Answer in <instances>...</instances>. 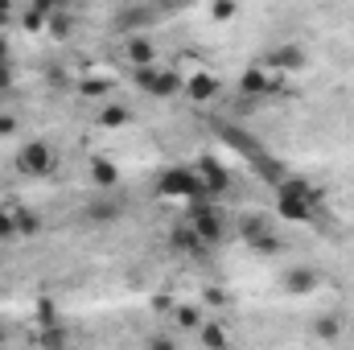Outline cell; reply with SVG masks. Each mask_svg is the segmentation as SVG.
<instances>
[{"instance_id":"cell-9","label":"cell","mask_w":354,"mask_h":350,"mask_svg":"<svg viewBox=\"0 0 354 350\" xmlns=\"http://www.w3.org/2000/svg\"><path fill=\"white\" fill-rule=\"evenodd\" d=\"M313 284H317V276H313V272H305V268L288 272V288H292V293H309Z\"/></svg>"},{"instance_id":"cell-17","label":"cell","mask_w":354,"mask_h":350,"mask_svg":"<svg viewBox=\"0 0 354 350\" xmlns=\"http://www.w3.org/2000/svg\"><path fill=\"white\" fill-rule=\"evenodd\" d=\"M8 132H17V120L12 116H0V136H8Z\"/></svg>"},{"instance_id":"cell-16","label":"cell","mask_w":354,"mask_h":350,"mask_svg":"<svg viewBox=\"0 0 354 350\" xmlns=\"http://www.w3.org/2000/svg\"><path fill=\"white\" fill-rule=\"evenodd\" d=\"M103 83H99V79H87V83H83V95H103Z\"/></svg>"},{"instance_id":"cell-1","label":"cell","mask_w":354,"mask_h":350,"mask_svg":"<svg viewBox=\"0 0 354 350\" xmlns=\"http://www.w3.org/2000/svg\"><path fill=\"white\" fill-rule=\"evenodd\" d=\"M17 169L29 177H46L54 169V149L50 145H41V140H33V145H25L21 153H17Z\"/></svg>"},{"instance_id":"cell-18","label":"cell","mask_w":354,"mask_h":350,"mask_svg":"<svg viewBox=\"0 0 354 350\" xmlns=\"http://www.w3.org/2000/svg\"><path fill=\"white\" fill-rule=\"evenodd\" d=\"M8 83H12V66H0V91H8Z\"/></svg>"},{"instance_id":"cell-5","label":"cell","mask_w":354,"mask_h":350,"mask_svg":"<svg viewBox=\"0 0 354 350\" xmlns=\"http://www.w3.org/2000/svg\"><path fill=\"white\" fill-rule=\"evenodd\" d=\"M128 62L149 66V62H153V42H149V37H132V42H128Z\"/></svg>"},{"instance_id":"cell-21","label":"cell","mask_w":354,"mask_h":350,"mask_svg":"<svg viewBox=\"0 0 354 350\" xmlns=\"http://www.w3.org/2000/svg\"><path fill=\"white\" fill-rule=\"evenodd\" d=\"M0 342H4V330H0Z\"/></svg>"},{"instance_id":"cell-15","label":"cell","mask_w":354,"mask_h":350,"mask_svg":"<svg viewBox=\"0 0 354 350\" xmlns=\"http://www.w3.org/2000/svg\"><path fill=\"white\" fill-rule=\"evenodd\" d=\"M54 33L66 37V33H71V17H54Z\"/></svg>"},{"instance_id":"cell-8","label":"cell","mask_w":354,"mask_h":350,"mask_svg":"<svg viewBox=\"0 0 354 350\" xmlns=\"http://www.w3.org/2000/svg\"><path fill=\"white\" fill-rule=\"evenodd\" d=\"M189 95H194V99H214V95H218V83H214L210 75H198V79L189 83Z\"/></svg>"},{"instance_id":"cell-19","label":"cell","mask_w":354,"mask_h":350,"mask_svg":"<svg viewBox=\"0 0 354 350\" xmlns=\"http://www.w3.org/2000/svg\"><path fill=\"white\" fill-rule=\"evenodd\" d=\"M0 66H12V62H8V42H4V37H0Z\"/></svg>"},{"instance_id":"cell-12","label":"cell","mask_w":354,"mask_h":350,"mask_svg":"<svg viewBox=\"0 0 354 350\" xmlns=\"http://www.w3.org/2000/svg\"><path fill=\"white\" fill-rule=\"evenodd\" d=\"M272 62H280V66H288V71H292V66H301V50L284 46V50H276V54H272Z\"/></svg>"},{"instance_id":"cell-20","label":"cell","mask_w":354,"mask_h":350,"mask_svg":"<svg viewBox=\"0 0 354 350\" xmlns=\"http://www.w3.org/2000/svg\"><path fill=\"white\" fill-rule=\"evenodd\" d=\"M4 12H12V0H0V17H4Z\"/></svg>"},{"instance_id":"cell-11","label":"cell","mask_w":354,"mask_h":350,"mask_svg":"<svg viewBox=\"0 0 354 350\" xmlns=\"http://www.w3.org/2000/svg\"><path fill=\"white\" fill-rule=\"evenodd\" d=\"M99 120H103V128H124V124H128V111H124V107H103Z\"/></svg>"},{"instance_id":"cell-6","label":"cell","mask_w":354,"mask_h":350,"mask_svg":"<svg viewBox=\"0 0 354 350\" xmlns=\"http://www.w3.org/2000/svg\"><path fill=\"white\" fill-rule=\"evenodd\" d=\"M140 25H153V8H124L120 12V29H140Z\"/></svg>"},{"instance_id":"cell-13","label":"cell","mask_w":354,"mask_h":350,"mask_svg":"<svg viewBox=\"0 0 354 350\" xmlns=\"http://www.w3.org/2000/svg\"><path fill=\"white\" fill-rule=\"evenodd\" d=\"M12 235H17V214L0 210V239H12Z\"/></svg>"},{"instance_id":"cell-14","label":"cell","mask_w":354,"mask_h":350,"mask_svg":"<svg viewBox=\"0 0 354 350\" xmlns=\"http://www.w3.org/2000/svg\"><path fill=\"white\" fill-rule=\"evenodd\" d=\"M177 322H181V326H198V313L185 305V309H177Z\"/></svg>"},{"instance_id":"cell-2","label":"cell","mask_w":354,"mask_h":350,"mask_svg":"<svg viewBox=\"0 0 354 350\" xmlns=\"http://www.w3.org/2000/svg\"><path fill=\"white\" fill-rule=\"evenodd\" d=\"M161 194H169V198H202L206 190H202V177L189 174V169H169V174L161 177Z\"/></svg>"},{"instance_id":"cell-3","label":"cell","mask_w":354,"mask_h":350,"mask_svg":"<svg viewBox=\"0 0 354 350\" xmlns=\"http://www.w3.org/2000/svg\"><path fill=\"white\" fill-rule=\"evenodd\" d=\"M189 227L198 231L202 243H218V239H223V214H218L214 206H198V210L189 214Z\"/></svg>"},{"instance_id":"cell-10","label":"cell","mask_w":354,"mask_h":350,"mask_svg":"<svg viewBox=\"0 0 354 350\" xmlns=\"http://www.w3.org/2000/svg\"><path fill=\"white\" fill-rule=\"evenodd\" d=\"M239 91H243V95H260V91H268V79L260 75V71H248L243 83H239Z\"/></svg>"},{"instance_id":"cell-4","label":"cell","mask_w":354,"mask_h":350,"mask_svg":"<svg viewBox=\"0 0 354 350\" xmlns=\"http://www.w3.org/2000/svg\"><path fill=\"white\" fill-rule=\"evenodd\" d=\"M268 231H272V223H268L264 214H243V219H239V235H243L248 243H256V239L268 235Z\"/></svg>"},{"instance_id":"cell-7","label":"cell","mask_w":354,"mask_h":350,"mask_svg":"<svg viewBox=\"0 0 354 350\" xmlns=\"http://www.w3.org/2000/svg\"><path fill=\"white\" fill-rule=\"evenodd\" d=\"M91 174H95V185H103V190H111V185H115V165H111V161H95V165H91Z\"/></svg>"}]
</instances>
